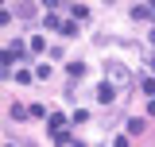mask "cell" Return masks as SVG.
Returning <instances> with one entry per match:
<instances>
[{
    "label": "cell",
    "mask_w": 155,
    "mask_h": 147,
    "mask_svg": "<svg viewBox=\"0 0 155 147\" xmlns=\"http://www.w3.org/2000/svg\"><path fill=\"white\" fill-rule=\"evenodd\" d=\"M105 77H109L113 85H128V81H132V74H128L124 62H105Z\"/></svg>",
    "instance_id": "1"
},
{
    "label": "cell",
    "mask_w": 155,
    "mask_h": 147,
    "mask_svg": "<svg viewBox=\"0 0 155 147\" xmlns=\"http://www.w3.org/2000/svg\"><path fill=\"white\" fill-rule=\"evenodd\" d=\"M47 128L54 132V143H70V136H66V116H62V112H51V116H47Z\"/></svg>",
    "instance_id": "2"
},
{
    "label": "cell",
    "mask_w": 155,
    "mask_h": 147,
    "mask_svg": "<svg viewBox=\"0 0 155 147\" xmlns=\"http://www.w3.org/2000/svg\"><path fill=\"white\" fill-rule=\"evenodd\" d=\"M97 101H101V105H113V101H116V85H113V81L97 85Z\"/></svg>",
    "instance_id": "3"
},
{
    "label": "cell",
    "mask_w": 155,
    "mask_h": 147,
    "mask_svg": "<svg viewBox=\"0 0 155 147\" xmlns=\"http://www.w3.org/2000/svg\"><path fill=\"white\" fill-rule=\"evenodd\" d=\"M151 12H155L151 4H136V8H132V19H151Z\"/></svg>",
    "instance_id": "4"
},
{
    "label": "cell",
    "mask_w": 155,
    "mask_h": 147,
    "mask_svg": "<svg viewBox=\"0 0 155 147\" xmlns=\"http://www.w3.org/2000/svg\"><path fill=\"white\" fill-rule=\"evenodd\" d=\"M27 109H31V105H12V109H8V116H12V120H23V116H27Z\"/></svg>",
    "instance_id": "5"
},
{
    "label": "cell",
    "mask_w": 155,
    "mask_h": 147,
    "mask_svg": "<svg viewBox=\"0 0 155 147\" xmlns=\"http://www.w3.org/2000/svg\"><path fill=\"white\" fill-rule=\"evenodd\" d=\"M140 89H143V93L155 101V77H140Z\"/></svg>",
    "instance_id": "6"
},
{
    "label": "cell",
    "mask_w": 155,
    "mask_h": 147,
    "mask_svg": "<svg viewBox=\"0 0 155 147\" xmlns=\"http://www.w3.org/2000/svg\"><path fill=\"white\" fill-rule=\"evenodd\" d=\"M70 77L81 81V77H85V66H81V62H70Z\"/></svg>",
    "instance_id": "7"
},
{
    "label": "cell",
    "mask_w": 155,
    "mask_h": 147,
    "mask_svg": "<svg viewBox=\"0 0 155 147\" xmlns=\"http://www.w3.org/2000/svg\"><path fill=\"white\" fill-rule=\"evenodd\" d=\"M62 35H66V39L78 35V23H74V19H66V23H62Z\"/></svg>",
    "instance_id": "8"
},
{
    "label": "cell",
    "mask_w": 155,
    "mask_h": 147,
    "mask_svg": "<svg viewBox=\"0 0 155 147\" xmlns=\"http://www.w3.org/2000/svg\"><path fill=\"white\" fill-rule=\"evenodd\" d=\"M70 16H78V19H85V16H89V8H85V4H74V8H70Z\"/></svg>",
    "instance_id": "9"
},
{
    "label": "cell",
    "mask_w": 155,
    "mask_h": 147,
    "mask_svg": "<svg viewBox=\"0 0 155 147\" xmlns=\"http://www.w3.org/2000/svg\"><path fill=\"white\" fill-rule=\"evenodd\" d=\"M143 132V120H128V136H140Z\"/></svg>",
    "instance_id": "10"
},
{
    "label": "cell",
    "mask_w": 155,
    "mask_h": 147,
    "mask_svg": "<svg viewBox=\"0 0 155 147\" xmlns=\"http://www.w3.org/2000/svg\"><path fill=\"white\" fill-rule=\"evenodd\" d=\"M128 143H132L128 136H116V139H113V147H128Z\"/></svg>",
    "instance_id": "11"
}]
</instances>
